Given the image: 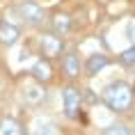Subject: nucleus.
I'll return each instance as SVG.
<instances>
[{"instance_id":"nucleus-1","label":"nucleus","mask_w":135,"mask_h":135,"mask_svg":"<svg viewBox=\"0 0 135 135\" xmlns=\"http://www.w3.org/2000/svg\"><path fill=\"white\" fill-rule=\"evenodd\" d=\"M103 101H105V105L110 110H114V112H126L128 108L133 105V89L126 83H112V85L105 87Z\"/></svg>"},{"instance_id":"nucleus-2","label":"nucleus","mask_w":135,"mask_h":135,"mask_svg":"<svg viewBox=\"0 0 135 135\" xmlns=\"http://www.w3.org/2000/svg\"><path fill=\"white\" fill-rule=\"evenodd\" d=\"M18 16L25 23H30V25H39L44 21V9L37 2H32V0H25V2L18 5Z\"/></svg>"},{"instance_id":"nucleus-3","label":"nucleus","mask_w":135,"mask_h":135,"mask_svg":"<svg viewBox=\"0 0 135 135\" xmlns=\"http://www.w3.org/2000/svg\"><path fill=\"white\" fill-rule=\"evenodd\" d=\"M64 112L71 119H78V114H80V94L73 87L64 89Z\"/></svg>"},{"instance_id":"nucleus-4","label":"nucleus","mask_w":135,"mask_h":135,"mask_svg":"<svg viewBox=\"0 0 135 135\" xmlns=\"http://www.w3.org/2000/svg\"><path fill=\"white\" fill-rule=\"evenodd\" d=\"M41 53L46 57H57L62 55V41L55 35H44L41 37Z\"/></svg>"},{"instance_id":"nucleus-5","label":"nucleus","mask_w":135,"mask_h":135,"mask_svg":"<svg viewBox=\"0 0 135 135\" xmlns=\"http://www.w3.org/2000/svg\"><path fill=\"white\" fill-rule=\"evenodd\" d=\"M18 37H21V30L16 28V25H12V23H7V21H0V44L9 46V44H14Z\"/></svg>"},{"instance_id":"nucleus-6","label":"nucleus","mask_w":135,"mask_h":135,"mask_svg":"<svg viewBox=\"0 0 135 135\" xmlns=\"http://www.w3.org/2000/svg\"><path fill=\"white\" fill-rule=\"evenodd\" d=\"M44 96H46V92H44L41 85H25L23 87V99L30 105H39L44 101Z\"/></svg>"},{"instance_id":"nucleus-7","label":"nucleus","mask_w":135,"mask_h":135,"mask_svg":"<svg viewBox=\"0 0 135 135\" xmlns=\"http://www.w3.org/2000/svg\"><path fill=\"white\" fill-rule=\"evenodd\" d=\"M62 71L66 73L69 78H76L80 73V62H78V57L73 55V53H69V55L62 57Z\"/></svg>"},{"instance_id":"nucleus-8","label":"nucleus","mask_w":135,"mask_h":135,"mask_svg":"<svg viewBox=\"0 0 135 135\" xmlns=\"http://www.w3.org/2000/svg\"><path fill=\"white\" fill-rule=\"evenodd\" d=\"M32 76H35L39 83H46V80H50V76H53V69H50L48 60H39V62H35V66H32Z\"/></svg>"},{"instance_id":"nucleus-9","label":"nucleus","mask_w":135,"mask_h":135,"mask_svg":"<svg viewBox=\"0 0 135 135\" xmlns=\"http://www.w3.org/2000/svg\"><path fill=\"white\" fill-rule=\"evenodd\" d=\"M105 66H108V57L105 55H92L87 60V64H85V71L89 73V76H96V73L103 71Z\"/></svg>"},{"instance_id":"nucleus-10","label":"nucleus","mask_w":135,"mask_h":135,"mask_svg":"<svg viewBox=\"0 0 135 135\" xmlns=\"http://www.w3.org/2000/svg\"><path fill=\"white\" fill-rule=\"evenodd\" d=\"M0 135H23V128L16 119L5 117V119L0 121Z\"/></svg>"},{"instance_id":"nucleus-11","label":"nucleus","mask_w":135,"mask_h":135,"mask_svg":"<svg viewBox=\"0 0 135 135\" xmlns=\"http://www.w3.org/2000/svg\"><path fill=\"white\" fill-rule=\"evenodd\" d=\"M53 30H55L57 35L69 32V30H71V18H69L66 14H55L53 16Z\"/></svg>"},{"instance_id":"nucleus-12","label":"nucleus","mask_w":135,"mask_h":135,"mask_svg":"<svg viewBox=\"0 0 135 135\" xmlns=\"http://www.w3.org/2000/svg\"><path fill=\"white\" fill-rule=\"evenodd\" d=\"M35 135H60V131H57V126L48 124V121H41V124H37Z\"/></svg>"},{"instance_id":"nucleus-13","label":"nucleus","mask_w":135,"mask_h":135,"mask_svg":"<svg viewBox=\"0 0 135 135\" xmlns=\"http://www.w3.org/2000/svg\"><path fill=\"white\" fill-rule=\"evenodd\" d=\"M119 60H121L124 64H128V66H135V46L121 50V53H119Z\"/></svg>"},{"instance_id":"nucleus-14","label":"nucleus","mask_w":135,"mask_h":135,"mask_svg":"<svg viewBox=\"0 0 135 135\" xmlns=\"http://www.w3.org/2000/svg\"><path fill=\"white\" fill-rule=\"evenodd\" d=\"M103 135H128V131L121 126V124H114V126H108Z\"/></svg>"},{"instance_id":"nucleus-15","label":"nucleus","mask_w":135,"mask_h":135,"mask_svg":"<svg viewBox=\"0 0 135 135\" xmlns=\"http://www.w3.org/2000/svg\"><path fill=\"white\" fill-rule=\"evenodd\" d=\"M126 35H128V39H131V44L135 46V18L131 23H128V30H126Z\"/></svg>"}]
</instances>
